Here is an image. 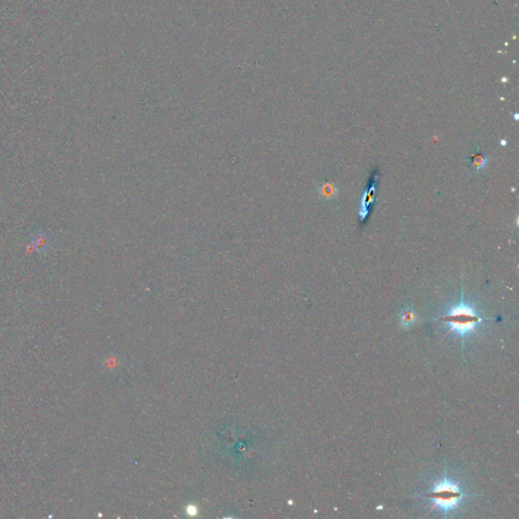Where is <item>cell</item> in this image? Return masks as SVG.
<instances>
[{"label":"cell","instance_id":"5","mask_svg":"<svg viewBox=\"0 0 519 519\" xmlns=\"http://www.w3.org/2000/svg\"><path fill=\"white\" fill-rule=\"evenodd\" d=\"M400 322L401 325L405 328L411 327L416 322V314L411 308H405L400 315Z\"/></svg>","mask_w":519,"mask_h":519},{"label":"cell","instance_id":"7","mask_svg":"<svg viewBox=\"0 0 519 519\" xmlns=\"http://www.w3.org/2000/svg\"><path fill=\"white\" fill-rule=\"evenodd\" d=\"M507 144V141L504 139V140H501V145H506Z\"/></svg>","mask_w":519,"mask_h":519},{"label":"cell","instance_id":"3","mask_svg":"<svg viewBox=\"0 0 519 519\" xmlns=\"http://www.w3.org/2000/svg\"><path fill=\"white\" fill-rule=\"evenodd\" d=\"M376 186H377V175H375L374 179L371 181L369 187L363 193V196L361 198V204H360V209H359V217L361 221H364L369 212H370V206L372 205L375 194H376Z\"/></svg>","mask_w":519,"mask_h":519},{"label":"cell","instance_id":"2","mask_svg":"<svg viewBox=\"0 0 519 519\" xmlns=\"http://www.w3.org/2000/svg\"><path fill=\"white\" fill-rule=\"evenodd\" d=\"M463 495V492L456 483L445 479L434 485L433 489L426 494V497L434 501L432 509L438 507L446 514L449 510L458 507V502Z\"/></svg>","mask_w":519,"mask_h":519},{"label":"cell","instance_id":"1","mask_svg":"<svg viewBox=\"0 0 519 519\" xmlns=\"http://www.w3.org/2000/svg\"><path fill=\"white\" fill-rule=\"evenodd\" d=\"M438 320L449 327L447 335L454 332L460 337H464L471 332L476 333V327L483 321L477 309L471 304L464 302L463 299L456 305L451 306L447 313Z\"/></svg>","mask_w":519,"mask_h":519},{"label":"cell","instance_id":"4","mask_svg":"<svg viewBox=\"0 0 519 519\" xmlns=\"http://www.w3.org/2000/svg\"><path fill=\"white\" fill-rule=\"evenodd\" d=\"M471 164H472V168L475 170V171H482L486 168L487 164H488V158L487 155H485L484 153L482 152H475L472 158H471Z\"/></svg>","mask_w":519,"mask_h":519},{"label":"cell","instance_id":"6","mask_svg":"<svg viewBox=\"0 0 519 519\" xmlns=\"http://www.w3.org/2000/svg\"><path fill=\"white\" fill-rule=\"evenodd\" d=\"M320 193L323 196V198H325L327 200H331V199H334L335 196L337 195V189L334 184L327 183V184H324L320 188Z\"/></svg>","mask_w":519,"mask_h":519}]
</instances>
